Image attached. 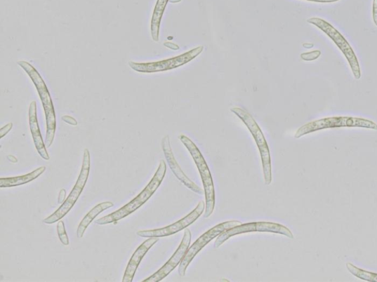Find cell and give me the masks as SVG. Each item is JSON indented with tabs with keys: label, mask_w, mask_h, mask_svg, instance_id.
<instances>
[{
	"label": "cell",
	"mask_w": 377,
	"mask_h": 282,
	"mask_svg": "<svg viewBox=\"0 0 377 282\" xmlns=\"http://www.w3.org/2000/svg\"><path fill=\"white\" fill-rule=\"evenodd\" d=\"M167 172V165L164 161H160L159 168L152 180L145 187V189L122 208L104 217H100L95 222L98 225H107L110 224H117L120 220L130 214L138 210L140 208L152 197L161 185Z\"/></svg>",
	"instance_id": "1"
},
{
	"label": "cell",
	"mask_w": 377,
	"mask_h": 282,
	"mask_svg": "<svg viewBox=\"0 0 377 282\" xmlns=\"http://www.w3.org/2000/svg\"><path fill=\"white\" fill-rule=\"evenodd\" d=\"M18 65L28 74L35 85L46 116L47 133L45 145L50 148L54 141L56 130V119L54 105L48 88L38 71L28 62L21 60Z\"/></svg>",
	"instance_id": "2"
},
{
	"label": "cell",
	"mask_w": 377,
	"mask_h": 282,
	"mask_svg": "<svg viewBox=\"0 0 377 282\" xmlns=\"http://www.w3.org/2000/svg\"><path fill=\"white\" fill-rule=\"evenodd\" d=\"M358 128L377 130V123L363 118L351 116H333L309 122L296 133V139L307 134L327 129Z\"/></svg>",
	"instance_id": "3"
},
{
	"label": "cell",
	"mask_w": 377,
	"mask_h": 282,
	"mask_svg": "<svg viewBox=\"0 0 377 282\" xmlns=\"http://www.w3.org/2000/svg\"><path fill=\"white\" fill-rule=\"evenodd\" d=\"M179 140L190 152L193 161L197 166L204 184L206 199V209L204 217H209L213 213L216 208V189L212 175L203 154L193 141L185 135H180Z\"/></svg>",
	"instance_id": "4"
},
{
	"label": "cell",
	"mask_w": 377,
	"mask_h": 282,
	"mask_svg": "<svg viewBox=\"0 0 377 282\" xmlns=\"http://www.w3.org/2000/svg\"><path fill=\"white\" fill-rule=\"evenodd\" d=\"M231 112L244 121L253 137L261 155L265 183L267 185L270 184L271 182H272L270 154L262 130L258 123L246 109L235 107L231 109Z\"/></svg>",
	"instance_id": "5"
},
{
	"label": "cell",
	"mask_w": 377,
	"mask_h": 282,
	"mask_svg": "<svg viewBox=\"0 0 377 282\" xmlns=\"http://www.w3.org/2000/svg\"><path fill=\"white\" fill-rule=\"evenodd\" d=\"M90 165H91L90 152L88 149H85L81 173L77 182L75 183L73 189L64 203H62V206L51 215L44 219V224L48 225L53 224L60 220H62V219L72 210L84 189L90 173Z\"/></svg>",
	"instance_id": "6"
},
{
	"label": "cell",
	"mask_w": 377,
	"mask_h": 282,
	"mask_svg": "<svg viewBox=\"0 0 377 282\" xmlns=\"http://www.w3.org/2000/svg\"><path fill=\"white\" fill-rule=\"evenodd\" d=\"M204 49V46H199L186 53L167 60L152 62H135L131 61L128 65L133 70L140 73H156L169 71L188 64L189 62L200 55Z\"/></svg>",
	"instance_id": "7"
},
{
	"label": "cell",
	"mask_w": 377,
	"mask_h": 282,
	"mask_svg": "<svg viewBox=\"0 0 377 282\" xmlns=\"http://www.w3.org/2000/svg\"><path fill=\"white\" fill-rule=\"evenodd\" d=\"M307 22L319 28L328 37L334 41L346 60H348L355 79L359 80L361 78V69L357 58L352 47L345 39L339 31L333 25L321 18H310L307 20Z\"/></svg>",
	"instance_id": "8"
},
{
	"label": "cell",
	"mask_w": 377,
	"mask_h": 282,
	"mask_svg": "<svg viewBox=\"0 0 377 282\" xmlns=\"http://www.w3.org/2000/svg\"><path fill=\"white\" fill-rule=\"evenodd\" d=\"M241 224H242V223L239 221L225 222L219 224L203 234L189 248L184 259L182 262L180 263L178 268L179 275L180 276H185L187 269L191 262L209 243L218 237L220 234L226 230L234 228Z\"/></svg>",
	"instance_id": "9"
},
{
	"label": "cell",
	"mask_w": 377,
	"mask_h": 282,
	"mask_svg": "<svg viewBox=\"0 0 377 282\" xmlns=\"http://www.w3.org/2000/svg\"><path fill=\"white\" fill-rule=\"evenodd\" d=\"M254 231L276 233L284 235V236L288 237L290 239H294L293 232L288 227L280 224L271 222H253L245 224H242L223 232L215 241L214 246L216 248H219L230 238L235 236V235Z\"/></svg>",
	"instance_id": "10"
},
{
	"label": "cell",
	"mask_w": 377,
	"mask_h": 282,
	"mask_svg": "<svg viewBox=\"0 0 377 282\" xmlns=\"http://www.w3.org/2000/svg\"><path fill=\"white\" fill-rule=\"evenodd\" d=\"M206 209V203L200 201L198 206L189 215L180 219L178 222L161 229L144 230L138 231V235L142 238H163L168 237L176 233L187 229L189 226L197 221Z\"/></svg>",
	"instance_id": "11"
},
{
	"label": "cell",
	"mask_w": 377,
	"mask_h": 282,
	"mask_svg": "<svg viewBox=\"0 0 377 282\" xmlns=\"http://www.w3.org/2000/svg\"><path fill=\"white\" fill-rule=\"evenodd\" d=\"M191 240L192 233L190 230L185 229L183 241L171 258L157 272L143 281L158 282L167 277L182 262L190 248Z\"/></svg>",
	"instance_id": "12"
},
{
	"label": "cell",
	"mask_w": 377,
	"mask_h": 282,
	"mask_svg": "<svg viewBox=\"0 0 377 282\" xmlns=\"http://www.w3.org/2000/svg\"><path fill=\"white\" fill-rule=\"evenodd\" d=\"M161 147L166 160H167L168 165L176 178L180 182L185 184L188 188V189L193 192L196 194H205L204 190H203L202 188H201L198 184H196L194 182H192L185 174V172L183 170L182 168H180L178 165V162L175 159V156L171 148L169 135H165L162 138Z\"/></svg>",
	"instance_id": "13"
},
{
	"label": "cell",
	"mask_w": 377,
	"mask_h": 282,
	"mask_svg": "<svg viewBox=\"0 0 377 282\" xmlns=\"http://www.w3.org/2000/svg\"><path fill=\"white\" fill-rule=\"evenodd\" d=\"M159 238H149L141 244L132 255L126 269L123 282H132L139 265L148 250L152 248L158 241Z\"/></svg>",
	"instance_id": "14"
},
{
	"label": "cell",
	"mask_w": 377,
	"mask_h": 282,
	"mask_svg": "<svg viewBox=\"0 0 377 282\" xmlns=\"http://www.w3.org/2000/svg\"><path fill=\"white\" fill-rule=\"evenodd\" d=\"M29 124L32 134L36 149L44 161H50V156L40 132L37 119V107L36 101H33L29 107Z\"/></svg>",
	"instance_id": "15"
},
{
	"label": "cell",
	"mask_w": 377,
	"mask_h": 282,
	"mask_svg": "<svg viewBox=\"0 0 377 282\" xmlns=\"http://www.w3.org/2000/svg\"><path fill=\"white\" fill-rule=\"evenodd\" d=\"M114 206L111 201H105L98 203L91 211L83 218L77 229V237L82 239L88 227L91 224L95 218L105 210H108Z\"/></svg>",
	"instance_id": "16"
},
{
	"label": "cell",
	"mask_w": 377,
	"mask_h": 282,
	"mask_svg": "<svg viewBox=\"0 0 377 282\" xmlns=\"http://www.w3.org/2000/svg\"><path fill=\"white\" fill-rule=\"evenodd\" d=\"M46 170V167L41 166L32 172V173L15 177L0 179V187H17L31 182L41 176Z\"/></svg>",
	"instance_id": "17"
},
{
	"label": "cell",
	"mask_w": 377,
	"mask_h": 282,
	"mask_svg": "<svg viewBox=\"0 0 377 282\" xmlns=\"http://www.w3.org/2000/svg\"><path fill=\"white\" fill-rule=\"evenodd\" d=\"M170 0H157L154 13L152 15V25H150V31H152V37L154 41H159V30L161 19L166 7Z\"/></svg>",
	"instance_id": "18"
},
{
	"label": "cell",
	"mask_w": 377,
	"mask_h": 282,
	"mask_svg": "<svg viewBox=\"0 0 377 282\" xmlns=\"http://www.w3.org/2000/svg\"><path fill=\"white\" fill-rule=\"evenodd\" d=\"M345 267L350 274L359 279L367 281L377 282L376 273H373L367 270L361 269L350 262L346 263Z\"/></svg>",
	"instance_id": "19"
},
{
	"label": "cell",
	"mask_w": 377,
	"mask_h": 282,
	"mask_svg": "<svg viewBox=\"0 0 377 282\" xmlns=\"http://www.w3.org/2000/svg\"><path fill=\"white\" fill-rule=\"evenodd\" d=\"M57 232L60 241H61L65 246H68L70 244V241L66 231L65 222L63 221L60 220L58 222Z\"/></svg>",
	"instance_id": "20"
},
{
	"label": "cell",
	"mask_w": 377,
	"mask_h": 282,
	"mask_svg": "<svg viewBox=\"0 0 377 282\" xmlns=\"http://www.w3.org/2000/svg\"><path fill=\"white\" fill-rule=\"evenodd\" d=\"M320 55H321V52L317 51H313V52H311V53H307L301 54L300 58H301V59H303L304 60L310 61V60H316Z\"/></svg>",
	"instance_id": "21"
},
{
	"label": "cell",
	"mask_w": 377,
	"mask_h": 282,
	"mask_svg": "<svg viewBox=\"0 0 377 282\" xmlns=\"http://www.w3.org/2000/svg\"><path fill=\"white\" fill-rule=\"evenodd\" d=\"M13 128V123H9L6 125L1 130H0V138H3L6 136Z\"/></svg>",
	"instance_id": "22"
},
{
	"label": "cell",
	"mask_w": 377,
	"mask_h": 282,
	"mask_svg": "<svg viewBox=\"0 0 377 282\" xmlns=\"http://www.w3.org/2000/svg\"><path fill=\"white\" fill-rule=\"evenodd\" d=\"M62 119L67 123L72 125V126H77L78 125V121L72 116H64Z\"/></svg>",
	"instance_id": "23"
},
{
	"label": "cell",
	"mask_w": 377,
	"mask_h": 282,
	"mask_svg": "<svg viewBox=\"0 0 377 282\" xmlns=\"http://www.w3.org/2000/svg\"><path fill=\"white\" fill-rule=\"evenodd\" d=\"M372 13L373 22L377 27V0H373Z\"/></svg>",
	"instance_id": "24"
},
{
	"label": "cell",
	"mask_w": 377,
	"mask_h": 282,
	"mask_svg": "<svg viewBox=\"0 0 377 282\" xmlns=\"http://www.w3.org/2000/svg\"><path fill=\"white\" fill-rule=\"evenodd\" d=\"M66 196H67V192H66L65 189H64V188H62L61 192H60L59 196H58V203H60V205H62V203H64V202L66 200Z\"/></svg>",
	"instance_id": "25"
},
{
	"label": "cell",
	"mask_w": 377,
	"mask_h": 282,
	"mask_svg": "<svg viewBox=\"0 0 377 282\" xmlns=\"http://www.w3.org/2000/svg\"><path fill=\"white\" fill-rule=\"evenodd\" d=\"M164 46L165 47H167V48L171 49L172 51H178L180 48L178 45L172 42H164Z\"/></svg>",
	"instance_id": "26"
},
{
	"label": "cell",
	"mask_w": 377,
	"mask_h": 282,
	"mask_svg": "<svg viewBox=\"0 0 377 282\" xmlns=\"http://www.w3.org/2000/svg\"><path fill=\"white\" fill-rule=\"evenodd\" d=\"M306 1L321 3V4H331L340 1V0H306Z\"/></svg>",
	"instance_id": "27"
},
{
	"label": "cell",
	"mask_w": 377,
	"mask_h": 282,
	"mask_svg": "<svg viewBox=\"0 0 377 282\" xmlns=\"http://www.w3.org/2000/svg\"><path fill=\"white\" fill-rule=\"evenodd\" d=\"M8 159L9 161L13 163H18V159L16 158H15V156H12V155H8Z\"/></svg>",
	"instance_id": "28"
},
{
	"label": "cell",
	"mask_w": 377,
	"mask_h": 282,
	"mask_svg": "<svg viewBox=\"0 0 377 282\" xmlns=\"http://www.w3.org/2000/svg\"><path fill=\"white\" fill-rule=\"evenodd\" d=\"M169 2L171 4H178V3L182 2V0H170Z\"/></svg>",
	"instance_id": "29"
}]
</instances>
